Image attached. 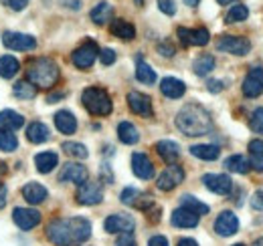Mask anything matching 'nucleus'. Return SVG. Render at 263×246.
Returning <instances> with one entry per match:
<instances>
[{
	"label": "nucleus",
	"mask_w": 263,
	"mask_h": 246,
	"mask_svg": "<svg viewBox=\"0 0 263 246\" xmlns=\"http://www.w3.org/2000/svg\"><path fill=\"white\" fill-rule=\"evenodd\" d=\"M91 236V224L85 218H57L47 226V238L57 246H75Z\"/></svg>",
	"instance_id": "1"
},
{
	"label": "nucleus",
	"mask_w": 263,
	"mask_h": 246,
	"mask_svg": "<svg viewBox=\"0 0 263 246\" xmlns=\"http://www.w3.org/2000/svg\"><path fill=\"white\" fill-rule=\"evenodd\" d=\"M176 127L191 137H198V135H206L213 127V119L209 115V111L198 105V103H189L184 105L178 115H176Z\"/></svg>",
	"instance_id": "2"
},
{
	"label": "nucleus",
	"mask_w": 263,
	"mask_h": 246,
	"mask_svg": "<svg viewBox=\"0 0 263 246\" xmlns=\"http://www.w3.org/2000/svg\"><path fill=\"white\" fill-rule=\"evenodd\" d=\"M59 67L49 57H36L27 63V81L36 89H51L59 81Z\"/></svg>",
	"instance_id": "3"
},
{
	"label": "nucleus",
	"mask_w": 263,
	"mask_h": 246,
	"mask_svg": "<svg viewBox=\"0 0 263 246\" xmlns=\"http://www.w3.org/2000/svg\"><path fill=\"white\" fill-rule=\"evenodd\" d=\"M81 101H83V107L91 115H98V117L109 115L111 109H114L109 93L105 91V89H101V87H87L83 91V95H81Z\"/></svg>",
	"instance_id": "4"
},
{
	"label": "nucleus",
	"mask_w": 263,
	"mask_h": 246,
	"mask_svg": "<svg viewBox=\"0 0 263 246\" xmlns=\"http://www.w3.org/2000/svg\"><path fill=\"white\" fill-rule=\"evenodd\" d=\"M217 51L221 53H229V55H237L243 57L251 51V40L247 36H235V34H223L217 40Z\"/></svg>",
	"instance_id": "5"
},
{
	"label": "nucleus",
	"mask_w": 263,
	"mask_h": 246,
	"mask_svg": "<svg viewBox=\"0 0 263 246\" xmlns=\"http://www.w3.org/2000/svg\"><path fill=\"white\" fill-rule=\"evenodd\" d=\"M98 57H99L98 45H96L93 40H85L83 45H79V47L73 51L71 61H73V65H75L77 69L87 71V69H91V65L96 63V59H98Z\"/></svg>",
	"instance_id": "6"
},
{
	"label": "nucleus",
	"mask_w": 263,
	"mask_h": 246,
	"mask_svg": "<svg viewBox=\"0 0 263 246\" xmlns=\"http://www.w3.org/2000/svg\"><path fill=\"white\" fill-rule=\"evenodd\" d=\"M2 43H4V47L10 49V51H33V49H36L34 36L25 34V32L6 31L2 34Z\"/></svg>",
	"instance_id": "7"
},
{
	"label": "nucleus",
	"mask_w": 263,
	"mask_h": 246,
	"mask_svg": "<svg viewBox=\"0 0 263 246\" xmlns=\"http://www.w3.org/2000/svg\"><path fill=\"white\" fill-rule=\"evenodd\" d=\"M243 95L247 99H255L263 93V69L261 67H251L249 73L245 75V81H243Z\"/></svg>",
	"instance_id": "8"
},
{
	"label": "nucleus",
	"mask_w": 263,
	"mask_h": 246,
	"mask_svg": "<svg viewBox=\"0 0 263 246\" xmlns=\"http://www.w3.org/2000/svg\"><path fill=\"white\" fill-rule=\"evenodd\" d=\"M103 200V190L98 182H89L85 180L83 184H79L77 190V202L83 206H96Z\"/></svg>",
	"instance_id": "9"
},
{
	"label": "nucleus",
	"mask_w": 263,
	"mask_h": 246,
	"mask_svg": "<svg viewBox=\"0 0 263 246\" xmlns=\"http://www.w3.org/2000/svg\"><path fill=\"white\" fill-rule=\"evenodd\" d=\"M176 34L180 38V43L184 47H204L211 38V34L206 29H184V27H178Z\"/></svg>",
	"instance_id": "10"
},
{
	"label": "nucleus",
	"mask_w": 263,
	"mask_h": 246,
	"mask_svg": "<svg viewBox=\"0 0 263 246\" xmlns=\"http://www.w3.org/2000/svg\"><path fill=\"white\" fill-rule=\"evenodd\" d=\"M136 226L134 218L130 214H111L105 218L103 228L109 234H124V232H132Z\"/></svg>",
	"instance_id": "11"
},
{
	"label": "nucleus",
	"mask_w": 263,
	"mask_h": 246,
	"mask_svg": "<svg viewBox=\"0 0 263 246\" xmlns=\"http://www.w3.org/2000/svg\"><path fill=\"white\" fill-rule=\"evenodd\" d=\"M184 182V170L180 168V166H168L164 172L158 176V190H162V192H170V190H174L178 184H182Z\"/></svg>",
	"instance_id": "12"
},
{
	"label": "nucleus",
	"mask_w": 263,
	"mask_h": 246,
	"mask_svg": "<svg viewBox=\"0 0 263 246\" xmlns=\"http://www.w3.org/2000/svg\"><path fill=\"white\" fill-rule=\"evenodd\" d=\"M202 184L219 196H229L231 190H233V180L225 174H204Z\"/></svg>",
	"instance_id": "13"
},
{
	"label": "nucleus",
	"mask_w": 263,
	"mask_h": 246,
	"mask_svg": "<svg viewBox=\"0 0 263 246\" xmlns=\"http://www.w3.org/2000/svg\"><path fill=\"white\" fill-rule=\"evenodd\" d=\"M128 105H130L132 113L142 115V117H152V99L148 95L140 91H130L128 93Z\"/></svg>",
	"instance_id": "14"
},
{
	"label": "nucleus",
	"mask_w": 263,
	"mask_h": 246,
	"mask_svg": "<svg viewBox=\"0 0 263 246\" xmlns=\"http://www.w3.org/2000/svg\"><path fill=\"white\" fill-rule=\"evenodd\" d=\"M12 220L21 230H33L34 226L41 224V212H36L33 208H14Z\"/></svg>",
	"instance_id": "15"
},
{
	"label": "nucleus",
	"mask_w": 263,
	"mask_h": 246,
	"mask_svg": "<svg viewBox=\"0 0 263 246\" xmlns=\"http://www.w3.org/2000/svg\"><path fill=\"white\" fill-rule=\"evenodd\" d=\"M237 230H239V220H237V216L233 214L231 210H225V212H221V214L217 216V220H215V232L219 234V236H233V234H237Z\"/></svg>",
	"instance_id": "16"
},
{
	"label": "nucleus",
	"mask_w": 263,
	"mask_h": 246,
	"mask_svg": "<svg viewBox=\"0 0 263 246\" xmlns=\"http://www.w3.org/2000/svg\"><path fill=\"white\" fill-rule=\"evenodd\" d=\"M87 178H89L87 168L81 166V163H73V161L65 163L63 170H61V174H59V180L61 182H73V184H83Z\"/></svg>",
	"instance_id": "17"
},
{
	"label": "nucleus",
	"mask_w": 263,
	"mask_h": 246,
	"mask_svg": "<svg viewBox=\"0 0 263 246\" xmlns=\"http://www.w3.org/2000/svg\"><path fill=\"white\" fill-rule=\"evenodd\" d=\"M132 170L140 180H150L154 178V163L150 161V157L142 152H136L132 155Z\"/></svg>",
	"instance_id": "18"
},
{
	"label": "nucleus",
	"mask_w": 263,
	"mask_h": 246,
	"mask_svg": "<svg viewBox=\"0 0 263 246\" xmlns=\"http://www.w3.org/2000/svg\"><path fill=\"white\" fill-rule=\"evenodd\" d=\"M198 218L200 216L195 214L193 210H189V208H176L174 212H172V218H170V222L176 226V228H195L198 224Z\"/></svg>",
	"instance_id": "19"
},
{
	"label": "nucleus",
	"mask_w": 263,
	"mask_h": 246,
	"mask_svg": "<svg viewBox=\"0 0 263 246\" xmlns=\"http://www.w3.org/2000/svg\"><path fill=\"white\" fill-rule=\"evenodd\" d=\"M160 91L168 99H180L186 93V85L176 77H166L160 81Z\"/></svg>",
	"instance_id": "20"
},
{
	"label": "nucleus",
	"mask_w": 263,
	"mask_h": 246,
	"mask_svg": "<svg viewBox=\"0 0 263 246\" xmlns=\"http://www.w3.org/2000/svg\"><path fill=\"white\" fill-rule=\"evenodd\" d=\"M55 125H57V129H59L63 135H73V133L77 131V119H75V115H73L71 111H67V109H61V111L55 113Z\"/></svg>",
	"instance_id": "21"
},
{
	"label": "nucleus",
	"mask_w": 263,
	"mask_h": 246,
	"mask_svg": "<svg viewBox=\"0 0 263 246\" xmlns=\"http://www.w3.org/2000/svg\"><path fill=\"white\" fill-rule=\"evenodd\" d=\"M156 154L160 155L168 166H172V163L178 159V155H180V146H178L176 141L162 139V141H158V144H156Z\"/></svg>",
	"instance_id": "22"
},
{
	"label": "nucleus",
	"mask_w": 263,
	"mask_h": 246,
	"mask_svg": "<svg viewBox=\"0 0 263 246\" xmlns=\"http://www.w3.org/2000/svg\"><path fill=\"white\" fill-rule=\"evenodd\" d=\"M23 196H25V200L29 202V204H43L45 200H47V196H49V192H47V188L41 184H36V182H31V184H27L23 188Z\"/></svg>",
	"instance_id": "23"
},
{
	"label": "nucleus",
	"mask_w": 263,
	"mask_h": 246,
	"mask_svg": "<svg viewBox=\"0 0 263 246\" xmlns=\"http://www.w3.org/2000/svg\"><path fill=\"white\" fill-rule=\"evenodd\" d=\"M109 32H111L114 36L122 38V40H132V38L136 36L134 25L128 23V20H124V18H114L111 25H109Z\"/></svg>",
	"instance_id": "24"
},
{
	"label": "nucleus",
	"mask_w": 263,
	"mask_h": 246,
	"mask_svg": "<svg viewBox=\"0 0 263 246\" xmlns=\"http://www.w3.org/2000/svg\"><path fill=\"white\" fill-rule=\"evenodd\" d=\"M57 163H59V155L55 154V152H43V154L34 155V166H36V170L41 174L53 172L57 168Z\"/></svg>",
	"instance_id": "25"
},
{
	"label": "nucleus",
	"mask_w": 263,
	"mask_h": 246,
	"mask_svg": "<svg viewBox=\"0 0 263 246\" xmlns=\"http://www.w3.org/2000/svg\"><path fill=\"white\" fill-rule=\"evenodd\" d=\"M49 127L41 121H33L29 127H27V139L31 144H45L49 139Z\"/></svg>",
	"instance_id": "26"
},
{
	"label": "nucleus",
	"mask_w": 263,
	"mask_h": 246,
	"mask_svg": "<svg viewBox=\"0 0 263 246\" xmlns=\"http://www.w3.org/2000/svg\"><path fill=\"white\" fill-rule=\"evenodd\" d=\"M249 166L255 172H263V139L249 141Z\"/></svg>",
	"instance_id": "27"
},
{
	"label": "nucleus",
	"mask_w": 263,
	"mask_h": 246,
	"mask_svg": "<svg viewBox=\"0 0 263 246\" xmlns=\"http://www.w3.org/2000/svg\"><path fill=\"white\" fill-rule=\"evenodd\" d=\"M23 125H25V117H23L21 113H16V111H12V109L0 111V127L12 131V129H21Z\"/></svg>",
	"instance_id": "28"
},
{
	"label": "nucleus",
	"mask_w": 263,
	"mask_h": 246,
	"mask_svg": "<svg viewBox=\"0 0 263 246\" xmlns=\"http://www.w3.org/2000/svg\"><path fill=\"white\" fill-rule=\"evenodd\" d=\"M136 79H138L140 83H144V85H154L158 77H156L154 69H152L148 63L144 61V59H138V61H136Z\"/></svg>",
	"instance_id": "29"
},
{
	"label": "nucleus",
	"mask_w": 263,
	"mask_h": 246,
	"mask_svg": "<svg viewBox=\"0 0 263 246\" xmlns=\"http://www.w3.org/2000/svg\"><path fill=\"white\" fill-rule=\"evenodd\" d=\"M118 137H120V141L122 144H126V146H134V144H138V139H140V133H138V129H136V125L130 121H122L118 125Z\"/></svg>",
	"instance_id": "30"
},
{
	"label": "nucleus",
	"mask_w": 263,
	"mask_h": 246,
	"mask_svg": "<svg viewBox=\"0 0 263 246\" xmlns=\"http://www.w3.org/2000/svg\"><path fill=\"white\" fill-rule=\"evenodd\" d=\"M191 154L198 157V159H204V161H213L221 155V150L217 146H211V144H198L191 148Z\"/></svg>",
	"instance_id": "31"
},
{
	"label": "nucleus",
	"mask_w": 263,
	"mask_h": 246,
	"mask_svg": "<svg viewBox=\"0 0 263 246\" xmlns=\"http://www.w3.org/2000/svg\"><path fill=\"white\" fill-rule=\"evenodd\" d=\"M215 69V57L213 55H198L197 59L193 61V71L198 77H206L211 71Z\"/></svg>",
	"instance_id": "32"
},
{
	"label": "nucleus",
	"mask_w": 263,
	"mask_h": 246,
	"mask_svg": "<svg viewBox=\"0 0 263 246\" xmlns=\"http://www.w3.org/2000/svg\"><path fill=\"white\" fill-rule=\"evenodd\" d=\"M21 71V63L16 61L12 55L0 57V77L2 79H12Z\"/></svg>",
	"instance_id": "33"
},
{
	"label": "nucleus",
	"mask_w": 263,
	"mask_h": 246,
	"mask_svg": "<svg viewBox=\"0 0 263 246\" xmlns=\"http://www.w3.org/2000/svg\"><path fill=\"white\" fill-rule=\"evenodd\" d=\"M111 14H114V8H111V4L109 2H99L96 4V8L91 10V20L96 23V25H105L109 18H111Z\"/></svg>",
	"instance_id": "34"
},
{
	"label": "nucleus",
	"mask_w": 263,
	"mask_h": 246,
	"mask_svg": "<svg viewBox=\"0 0 263 246\" xmlns=\"http://www.w3.org/2000/svg\"><path fill=\"white\" fill-rule=\"evenodd\" d=\"M225 168L233 172V174H247L249 170H251V166H249V161L243 157V155L235 154V155H229L227 159H225Z\"/></svg>",
	"instance_id": "35"
},
{
	"label": "nucleus",
	"mask_w": 263,
	"mask_h": 246,
	"mask_svg": "<svg viewBox=\"0 0 263 246\" xmlns=\"http://www.w3.org/2000/svg\"><path fill=\"white\" fill-rule=\"evenodd\" d=\"M16 148H18V139H16V135H14L12 131L0 127V152L10 154V152H14Z\"/></svg>",
	"instance_id": "36"
},
{
	"label": "nucleus",
	"mask_w": 263,
	"mask_h": 246,
	"mask_svg": "<svg viewBox=\"0 0 263 246\" xmlns=\"http://www.w3.org/2000/svg\"><path fill=\"white\" fill-rule=\"evenodd\" d=\"M180 204H182V208H189V210H193L195 214L202 216V214H209V206L206 204H202L200 200H197L195 196H191V194H184L182 198H180Z\"/></svg>",
	"instance_id": "37"
},
{
	"label": "nucleus",
	"mask_w": 263,
	"mask_h": 246,
	"mask_svg": "<svg viewBox=\"0 0 263 246\" xmlns=\"http://www.w3.org/2000/svg\"><path fill=\"white\" fill-rule=\"evenodd\" d=\"M247 16H249V8L245 4H235L229 12L225 14V23L227 25H235V23L247 20Z\"/></svg>",
	"instance_id": "38"
},
{
	"label": "nucleus",
	"mask_w": 263,
	"mask_h": 246,
	"mask_svg": "<svg viewBox=\"0 0 263 246\" xmlns=\"http://www.w3.org/2000/svg\"><path fill=\"white\" fill-rule=\"evenodd\" d=\"M36 91H39V89L34 87L33 83H29V81H25V79L14 85V95H16L18 99H25V101H27V99H34V97H36Z\"/></svg>",
	"instance_id": "39"
},
{
	"label": "nucleus",
	"mask_w": 263,
	"mask_h": 246,
	"mask_svg": "<svg viewBox=\"0 0 263 246\" xmlns=\"http://www.w3.org/2000/svg\"><path fill=\"white\" fill-rule=\"evenodd\" d=\"M63 150H65L67 155L77 157V159H85V157L89 155L87 148H85L83 144H77V141H65V144H63Z\"/></svg>",
	"instance_id": "40"
},
{
	"label": "nucleus",
	"mask_w": 263,
	"mask_h": 246,
	"mask_svg": "<svg viewBox=\"0 0 263 246\" xmlns=\"http://www.w3.org/2000/svg\"><path fill=\"white\" fill-rule=\"evenodd\" d=\"M249 127H251V131L261 133L263 135V107L253 109V113H251V117H249Z\"/></svg>",
	"instance_id": "41"
},
{
	"label": "nucleus",
	"mask_w": 263,
	"mask_h": 246,
	"mask_svg": "<svg viewBox=\"0 0 263 246\" xmlns=\"http://www.w3.org/2000/svg\"><path fill=\"white\" fill-rule=\"evenodd\" d=\"M138 196H140V190H136V188H126V190L120 194V200H122L124 204H128V206H134L136 200H138Z\"/></svg>",
	"instance_id": "42"
},
{
	"label": "nucleus",
	"mask_w": 263,
	"mask_h": 246,
	"mask_svg": "<svg viewBox=\"0 0 263 246\" xmlns=\"http://www.w3.org/2000/svg\"><path fill=\"white\" fill-rule=\"evenodd\" d=\"M99 61H101V65H105V67L114 65V63H116V51H114V49H103V51H99Z\"/></svg>",
	"instance_id": "43"
},
{
	"label": "nucleus",
	"mask_w": 263,
	"mask_h": 246,
	"mask_svg": "<svg viewBox=\"0 0 263 246\" xmlns=\"http://www.w3.org/2000/svg\"><path fill=\"white\" fill-rule=\"evenodd\" d=\"M158 8L168 14V16H172L174 12H176V0H158Z\"/></svg>",
	"instance_id": "44"
},
{
	"label": "nucleus",
	"mask_w": 263,
	"mask_h": 246,
	"mask_svg": "<svg viewBox=\"0 0 263 246\" xmlns=\"http://www.w3.org/2000/svg\"><path fill=\"white\" fill-rule=\"evenodd\" d=\"M2 4L8 6L10 10H25L27 4H29V0H2Z\"/></svg>",
	"instance_id": "45"
},
{
	"label": "nucleus",
	"mask_w": 263,
	"mask_h": 246,
	"mask_svg": "<svg viewBox=\"0 0 263 246\" xmlns=\"http://www.w3.org/2000/svg\"><path fill=\"white\" fill-rule=\"evenodd\" d=\"M251 208L263 212V190H257V192L251 196Z\"/></svg>",
	"instance_id": "46"
},
{
	"label": "nucleus",
	"mask_w": 263,
	"mask_h": 246,
	"mask_svg": "<svg viewBox=\"0 0 263 246\" xmlns=\"http://www.w3.org/2000/svg\"><path fill=\"white\" fill-rule=\"evenodd\" d=\"M116 246H136V240H134V234L132 232H124L118 240H116Z\"/></svg>",
	"instance_id": "47"
},
{
	"label": "nucleus",
	"mask_w": 263,
	"mask_h": 246,
	"mask_svg": "<svg viewBox=\"0 0 263 246\" xmlns=\"http://www.w3.org/2000/svg\"><path fill=\"white\" fill-rule=\"evenodd\" d=\"M158 51H160L164 57H174V53H176L174 45H170L168 40H164V43H160V45H158Z\"/></svg>",
	"instance_id": "48"
},
{
	"label": "nucleus",
	"mask_w": 263,
	"mask_h": 246,
	"mask_svg": "<svg viewBox=\"0 0 263 246\" xmlns=\"http://www.w3.org/2000/svg\"><path fill=\"white\" fill-rule=\"evenodd\" d=\"M206 89L211 93H221L225 89V85H223V81H219V79H211V81L206 83Z\"/></svg>",
	"instance_id": "49"
},
{
	"label": "nucleus",
	"mask_w": 263,
	"mask_h": 246,
	"mask_svg": "<svg viewBox=\"0 0 263 246\" xmlns=\"http://www.w3.org/2000/svg\"><path fill=\"white\" fill-rule=\"evenodd\" d=\"M101 180H103L105 184H114V174L109 172V166H107V163L101 166Z\"/></svg>",
	"instance_id": "50"
},
{
	"label": "nucleus",
	"mask_w": 263,
	"mask_h": 246,
	"mask_svg": "<svg viewBox=\"0 0 263 246\" xmlns=\"http://www.w3.org/2000/svg\"><path fill=\"white\" fill-rule=\"evenodd\" d=\"M148 246H168V240H166L164 236H152Z\"/></svg>",
	"instance_id": "51"
},
{
	"label": "nucleus",
	"mask_w": 263,
	"mask_h": 246,
	"mask_svg": "<svg viewBox=\"0 0 263 246\" xmlns=\"http://www.w3.org/2000/svg\"><path fill=\"white\" fill-rule=\"evenodd\" d=\"M6 198H8V190H6V186L0 182V210L6 206Z\"/></svg>",
	"instance_id": "52"
},
{
	"label": "nucleus",
	"mask_w": 263,
	"mask_h": 246,
	"mask_svg": "<svg viewBox=\"0 0 263 246\" xmlns=\"http://www.w3.org/2000/svg\"><path fill=\"white\" fill-rule=\"evenodd\" d=\"M63 97H65V93L59 91V93H53V95H49V97H47V101H49V103H55V101H59V99H63Z\"/></svg>",
	"instance_id": "53"
},
{
	"label": "nucleus",
	"mask_w": 263,
	"mask_h": 246,
	"mask_svg": "<svg viewBox=\"0 0 263 246\" xmlns=\"http://www.w3.org/2000/svg\"><path fill=\"white\" fill-rule=\"evenodd\" d=\"M178 246H198L197 240H193V238H182V240H178Z\"/></svg>",
	"instance_id": "54"
},
{
	"label": "nucleus",
	"mask_w": 263,
	"mask_h": 246,
	"mask_svg": "<svg viewBox=\"0 0 263 246\" xmlns=\"http://www.w3.org/2000/svg\"><path fill=\"white\" fill-rule=\"evenodd\" d=\"M217 2H219V4H223V6H225V4H233V2H237V0H217Z\"/></svg>",
	"instance_id": "55"
},
{
	"label": "nucleus",
	"mask_w": 263,
	"mask_h": 246,
	"mask_svg": "<svg viewBox=\"0 0 263 246\" xmlns=\"http://www.w3.org/2000/svg\"><path fill=\"white\" fill-rule=\"evenodd\" d=\"M184 2H186L189 6H197V4L200 2V0H184Z\"/></svg>",
	"instance_id": "56"
},
{
	"label": "nucleus",
	"mask_w": 263,
	"mask_h": 246,
	"mask_svg": "<svg viewBox=\"0 0 263 246\" xmlns=\"http://www.w3.org/2000/svg\"><path fill=\"white\" fill-rule=\"evenodd\" d=\"M6 170H8V168H4V163L0 161V174H6Z\"/></svg>",
	"instance_id": "57"
},
{
	"label": "nucleus",
	"mask_w": 263,
	"mask_h": 246,
	"mask_svg": "<svg viewBox=\"0 0 263 246\" xmlns=\"http://www.w3.org/2000/svg\"><path fill=\"white\" fill-rule=\"evenodd\" d=\"M253 246H263V238H257V240L253 242Z\"/></svg>",
	"instance_id": "58"
},
{
	"label": "nucleus",
	"mask_w": 263,
	"mask_h": 246,
	"mask_svg": "<svg viewBox=\"0 0 263 246\" xmlns=\"http://www.w3.org/2000/svg\"><path fill=\"white\" fill-rule=\"evenodd\" d=\"M136 2H138V4H142V0H136Z\"/></svg>",
	"instance_id": "59"
},
{
	"label": "nucleus",
	"mask_w": 263,
	"mask_h": 246,
	"mask_svg": "<svg viewBox=\"0 0 263 246\" xmlns=\"http://www.w3.org/2000/svg\"><path fill=\"white\" fill-rule=\"evenodd\" d=\"M233 246H245V244H233Z\"/></svg>",
	"instance_id": "60"
}]
</instances>
